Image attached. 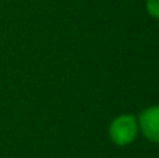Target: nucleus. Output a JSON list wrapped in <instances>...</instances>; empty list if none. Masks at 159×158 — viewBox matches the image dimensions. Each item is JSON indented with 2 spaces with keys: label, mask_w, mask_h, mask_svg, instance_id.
<instances>
[{
  "label": "nucleus",
  "mask_w": 159,
  "mask_h": 158,
  "mask_svg": "<svg viewBox=\"0 0 159 158\" xmlns=\"http://www.w3.org/2000/svg\"><path fill=\"white\" fill-rule=\"evenodd\" d=\"M138 119L133 115H119L110 124V140L116 146H128L138 135Z\"/></svg>",
  "instance_id": "obj_1"
},
{
  "label": "nucleus",
  "mask_w": 159,
  "mask_h": 158,
  "mask_svg": "<svg viewBox=\"0 0 159 158\" xmlns=\"http://www.w3.org/2000/svg\"><path fill=\"white\" fill-rule=\"evenodd\" d=\"M138 129L148 141L159 144V105H152L142 110L138 119Z\"/></svg>",
  "instance_id": "obj_2"
},
{
  "label": "nucleus",
  "mask_w": 159,
  "mask_h": 158,
  "mask_svg": "<svg viewBox=\"0 0 159 158\" xmlns=\"http://www.w3.org/2000/svg\"><path fill=\"white\" fill-rule=\"evenodd\" d=\"M145 6H147V11L152 17L159 19V0H147Z\"/></svg>",
  "instance_id": "obj_3"
}]
</instances>
